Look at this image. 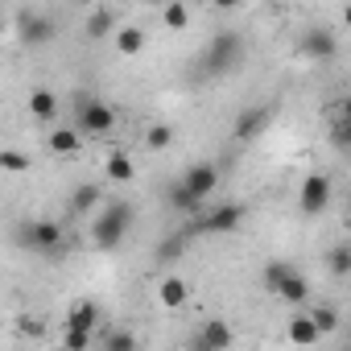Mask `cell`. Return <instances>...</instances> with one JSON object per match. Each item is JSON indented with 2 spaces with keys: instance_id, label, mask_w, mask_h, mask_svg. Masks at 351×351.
Listing matches in <instances>:
<instances>
[{
  "instance_id": "30bf717a",
  "label": "cell",
  "mask_w": 351,
  "mask_h": 351,
  "mask_svg": "<svg viewBox=\"0 0 351 351\" xmlns=\"http://www.w3.org/2000/svg\"><path fill=\"white\" fill-rule=\"evenodd\" d=\"M273 293H277L281 302H289V306H306V302H310V281H306L298 269H289V273L273 285Z\"/></svg>"
},
{
  "instance_id": "1f68e13d",
  "label": "cell",
  "mask_w": 351,
  "mask_h": 351,
  "mask_svg": "<svg viewBox=\"0 0 351 351\" xmlns=\"http://www.w3.org/2000/svg\"><path fill=\"white\" fill-rule=\"evenodd\" d=\"M141 5H165V0H141Z\"/></svg>"
},
{
  "instance_id": "277c9868",
  "label": "cell",
  "mask_w": 351,
  "mask_h": 351,
  "mask_svg": "<svg viewBox=\"0 0 351 351\" xmlns=\"http://www.w3.org/2000/svg\"><path fill=\"white\" fill-rule=\"evenodd\" d=\"M330 178L326 173H310V178L302 182V191H298V207H302V215H322L326 207H330Z\"/></svg>"
},
{
  "instance_id": "5bb4252c",
  "label": "cell",
  "mask_w": 351,
  "mask_h": 351,
  "mask_svg": "<svg viewBox=\"0 0 351 351\" xmlns=\"http://www.w3.org/2000/svg\"><path fill=\"white\" fill-rule=\"evenodd\" d=\"M46 145H50V153H58V157H79V153H83V132H79V128H54Z\"/></svg>"
},
{
  "instance_id": "52a82bcc",
  "label": "cell",
  "mask_w": 351,
  "mask_h": 351,
  "mask_svg": "<svg viewBox=\"0 0 351 351\" xmlns=\"http://www.w3.org/2000/svg\"><path fill=\"white\" fill-rule=\"evenodd\" d=\"M240 223H244V203H223V207L207 211L195 223V232H236Z\"/></svg>"
},
{
  "instance_id": "7402d4cb",
  "label": "cell",
  "mask_w": 351,
  "mask_h": 351,
  "mask_svg": "<svg viewBox=\"0 0 351 351\" xmlns=\"http://www.w3.org/2000/svg\"><path fill=\"white\" fill-rule=\"evenodd\" d=\"M161 21H165V29H186V21H191V9L182 5V0H165V13H161Z\"/></svg>"
},
{
  "instance_id": "7c38bea8",
  "label": "cell",
  "mask_w": 351,
  "mask_h": 351,
  "mask_svg": "<svg viewBox=\"0 0 351 351\" xmlns=\"http://www.w3.org/2000/svg\"><path fill=\"white\" fill-rule=\"evenodd\" d=\"M285 339H289L293 347H314L322 335H318V326H314V318H310V314H293V318H289V326H285Z\"/></svg>"
},
{
  "instance_id": "4fadbf2b",
  "label": "cell",
  "mask_w": 351,
  "mask_h": 351,
  "mask_svg": "<svg viewBox=\"0 0 351 351\" xmlns=\"http://www.w3.org/2000/svg\"><path fill=\"white\" fill-rule=\"evenodd\" d=\"M25 108H29L34 120H54V116H58V95H54L50 87H34L29 99H25Z\"/></svg>"
},
{
  "instance_id": "484cf974",
  "label": "cell",
  "mask_w": 351,
  "mask_h": 351,
  "mask_svg": "<svg viewBox=\"0 0 351 351\" xmlns=\"http://www.w3.org/2000/svg\"><path fill=\"white\" fill-rule=\"evenodd\" d=\"M310 318H314L318 335H330V330L339 326V310H330V306H318V310H310Z\"/></svg>"
},
{
  "instance_id": "83f0119b",
  "label": "cell",
  "mask_w": 351,
  "mask_h": 351,
  "mask_svg": "<svg viewBox=\"0 0 351 351\" xmlns=\"http://www.w3.org/2000/svg\"><path fill=\"white\" fill-rule=\"evenodd\" d=\"M62 343H66L71 351H83V347H91V330H75V326H66Z\"/></svg>"
},
{
  "instance_id": "8992f818",
  "label": "cell",
  "mask_w": 351,
  "mask_h": 351,
  "mask_svg": "<svg viewBox=\"0 0 351 351\" xmlns=\"http://www.w3.org/2000/svg\"><path fill=\"white\" fill-rule=\"evenodd\" d=\"M182 186L203 203V199H211L215 195V186H219V165L215 161H195L186 173H182Z\"/></svg>"
},
{
  "instance_id": "4dcf8cb0",
  "label": "cell",
  "mask_w": 351,
  "mask_h": 351,
  "mask_svg": "<svg viewBox=\"0 0 351 351\" xmlns=\"http://www.w3.org/2000/svg\"><path fill=\"white\" fill-rule=\"evenodd\" d=\"M211 5H215L219 13H232V9H240V5H244V0H211Z\"/></svg>"
},
{
  "instance_id": "5b68a950",
  "label": "cell",
  "mask_w": 351,
  "mask_h": 351,
  "mask_svg": "<svg viewBox=\"0 0 351 351\" xmlns=\"http://www.w3.org/2000/svg\"><path fill=\"white\" fill-rule=\"evenodd\" d=\"M17 38H21V46L38 50V46H46V42L58 38V25L50 17H42V13H21L17 17Z\"/></svg>"
},
{
  "instance_id": "d4e9b609",
  "label": "cell",
  "mask_w": 351,
  "mask_h": 351,
  "mask_svg": "<svg viewBox=\"0 0 351 351\" xmlns=\"http://www.w3.org/2000/svg\"><path fill=\"white\" fill-rule=\"evenodd\" d=\"M326 265H330L335 277H347V273H351V248H347V244H335V248L326 252Z\"/></svg>"
},
{
  "instance_id": "6da1fadb",
  "label": "cell",
  "mask_w": 351,
  "mask_h": 351,
  "mask_svg": "<svg viewBox=\"0 0 351 351\" xmlns=\"http://www.w3.org/2000/svg\"><path fill=\"white\" fill-rule=\"evenodd\" d=\"M128 228H132V207H128V203H112V207H104V211L91 219V244L104 248V252H112V248L124 244Z\"/></svg>"
},
{
  "instance_id": "44dd1931",
  "label": "cell",
  "mask_w": 351,
  "mask_h": 351,
  "mask_svg": "<svg viewBox=\"0 0 351 351\" xmlns=\"http://www.w3.org/2000/svg\"><path fill=\"white\" fill-rule=\"evenodd\" d=\"M95 207H99V186H87V182H83V186L71 195V211H75V215H91Z\"/></svg>"
},
{
  "instance_id": "cb8c5ba5",
  "label": "cell",
  "mask_w": 351,
  "mask_h": 351,
  "mask_svg": "<svg viewBox=\"0 0 351 351\" xmlns=\"http://www.w3.org/2000/svg\"><path fill=\"white\" fill-rule=\"evenodd\" d=\"M145 145H149L153 153H165V149L173 145V128H169V124H153V128L145 132Z\"/></svg>"
},
{
  "instance_id": "2e32d148",
  "label": "cell",
  "mask_w": 351,
  "mask_h": 351,
  "mask_svg": "<svg viewBox=\"0 0 351 351\" xmlns=\"http://www.w3.org/2000/svg\"><path fill=\"white\" fill-rule=\"evenodd\" d=\"M104 178H108V182H120V186H124V182H132V178H136L132 157H128V153H112V157L104 161Z\"/></svg>"
},
{
  "instance_id": "f546056e",
  "label": "cell",
  "mask_w": 351,
  "mask_h": 351,
  "mask_svg": "<svg viewBox=\"0 0 351 351\" xmlns=\"http://www.w3.org/2000/svg\"><path fill=\"white\" fill-rule=\"evenodd\" d=\"M108 347H136V339H132L128 330H112V335H108Z\"/></svg>"
},
{
  "instance_id": "8fae6325",
  "label": "cell",
  "mask_w": 351,
  "mask_h": 351,
  "mask_svg": "<svg viewBox=\"0 0 351 351\" xmlns=\"http://www.w3.org/2000/svg\"><path fill=\"white\" fill-rule=\"evenodd\" d=\"M232 343H236V335H232V326H228L223 318L203 322V330H199V339H195L199 351H219V347H232Z\"/></svg>"
},
{
  "instance_id": "f1b7e54d",
  "label": "cell",
  "mask_w": 351,
  "mask_h": 351,
  "mask_svg": "<svg viewBox=\"0 0 351 351\" xmlns=\"http://www.w3.org/2000/svg\"><path fill=\"white\" fill-rule=\"evenodd\" d=\"M289 269H293V265H285V261H273V265H269V269H265V285H269V289H273V285H277V281H281V277H285V273H289Z\"/></svg>"
},
{
  "instance_id": "4316f807",
  "label": "cell",
  "mask_w": 351,
  "mask_h": 351,
  "mask_svg": "<svg viewBox=\"0 0 351 351\" xmlns=\"http://www.w3.org/2000/svg\"><path fill=\"white\" fill-rule=\"evenodd\" d=\"M169 203L178 207V211H199V199H195V195H191V191H186L182 182L173 186V191H169Z\"/></svg>"
},
{
  "instance_id": "ffe728a7",
  "label": "cell",
  "mask_w": 351,
  "mask_h": 351,
  "mask_svg": "<svg viewBox=\"0 0 351 351\" xmlns=\"http://www.w3.org/2000/svg\"><path fill=\"white\" fill-rule=\"evenodd\" d=\"M83 29H87V38H91V42L108 38V34L116 29V17H112V9H95V13L87 17V25H83Z\"/></svg>"
},
{
  "instance_id": "e0dca14e",
  "label": "cell",
  "mask_w": 351,
  "mask_h": 351,
  "mask_svg": "<svg viewBox=\"0 0 351 351\" xmlns=\"http://www.w3.org/2000/svg\"><path fill=\"white\" fill-rule=\"evenodd\" d=\"M95 322H99V306L87 302V298H79V302L66 310V326H75V330H91Z\"/></svg>"
},
{
  "instance_id": "d6986e66",
  "label": "cell",
  "mask_w": 351,
  "mask_h": 351,
  "mask_svg": "<svg viewBox=\"0 0 351 351\" xmlns=\"http://www.w3.org/2000/svg\"><path fill=\"white\" fill-rule=\"evenodd\" d=\"M302 50H306L310 58H322V62H326V58H335V50H339V46H335V38H330L326 29H310V34H306V42H302Z\"/></svg>"
},
{
  "instance_id": "9a60e30c",
  "label": "cell",
  "mask_w": 351,
  "mask_h": 351,
  "mask_svg": "<svg viewBox=\"0 0 351 351\" xmlns=\"http://www.w3.org/2000/svg\"><path fill=\"white\" fill-rule=\"evenodd\" d=\"M269 128V108H248V112H240V120H236V136L240 141H252V136H261Z\"/></svg>"
},
{
  "instance_id": "3957f363",
  "label": "cell",
  "mask_w": 351,
  "mask_h": 351,
  "mask_svg": "<svg viewBox=\"0 0 351 351\" xmlns=\"http://www.w3.org/2000/svg\"><path fill=\"white\" fill-rule=\"evenodd\" d=\"M116 108L112 104H104V99H83L79 104V132H87V136H108L112 128H116Z\"/></svg>"
},
{
  "instance_id": "9c48e42d",
  "label": "cell",
  "mask_w": 351,
  "mask_h": 351,
  "mask_svg": "<svg viewBox=\"0 0 351 351\" xmlns=\"http://www.w3.org/2000/svg\"><path fill=\"white\" fill-rule=\"evenodd\" d=\"M157 302H161V310H182V306L191 302V281L178 277V273L161 277V285H157Z\"/></svg>"
},
{
  "instance_id": "ac0fdd59",
  "label": "cell",
  "mask_w": 351,
  "mask_h": 351,
  "mask_svg": "<svg viewBox=\"0 0 351 351\" xmlns=\"http://www.w3.org/2000/svg\"><path fill=\"white\" fill-rule=\"evenodd\" d=\"M116 34V50L124 54V58H136L141 50H145V29H136V25H120V29H112Z\"/></svg>"
},
{
  "instance_id": "603a6c76",
  "label": "cell",
  "mask_w": 351,
  "mask_h": 351,
  "mask_svg": "<svg viewBox=\"0 0 351 351\" xmlns=\"http://www.w3.org/2000/svg\"><path fill=\"white\" fill-rule=\"evenodd\" d=\"M0 169H5V173H29V153H21V149H0Z\"/></svg>"
},
{
  "instance_id": "7a4b0ae2",
  "label": "cell",
  "mask_w": 351,
  "mask_h": 351,
  "mask_svg": "<svg viewBox=\"0 0 351 351\" xmlns=\"http://www.w3.org/2000/svg\"><path fill=\"white\" fill-rule=\"evenodd\" d=\"M17 240H21L29 252L58 256V252H62L66 232H62V223H58V219H25V223H21V232H17Z\"/></svg>"
},
{
  "instance_id": "ba28073f",
  "label": "cell",
  "mask_w": 351,
  "mask_h": 351,
  "mask_svg": "<svg viewBox=\"0 0 351 351\" xmlns=\"http://www.w3.org/2000/svg\"><path fill=\"white\" fill-rule=\"evenodd\" d=\"M236 54H240V38H236V34H219V38L211 42V50H207V71H211V75H223V71L236 62Z\"/></svg>"
}]
</instances>
